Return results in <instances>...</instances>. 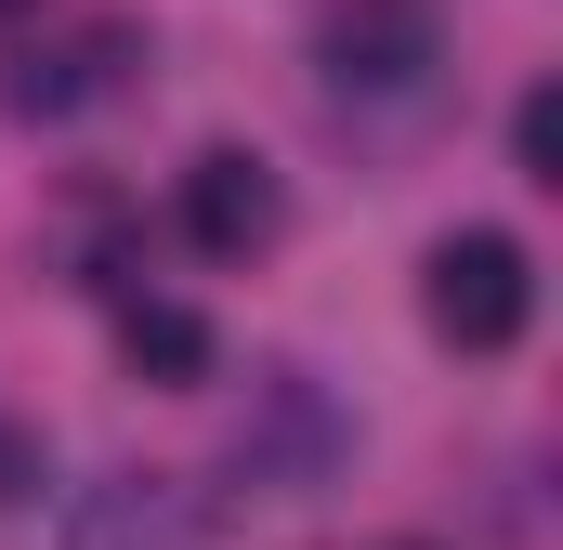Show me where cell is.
<instances>
[{"label": "cell", "instance_id": "cell-1", "mask_svg": "<svg viewBox=\"0 0 563 550\" xmlns=\"http://www.w3.org/2000/svg\"><path fill=\"white\" fill-rule=\"evenodd\" d=\"M420 315H432V341H459V354H511L525 315H538V275H525V250L498 223H459L420 263Z\"/></svg>", "mask_w": 563, "mask_h": 550}, {"label": "cell", "instance_id": "cell-2", "mask_svg": "<svg viewBox=\"0 0 563 550\" xmlns=\"http://www.w3.org/2000/svg\"><path fill=\"white\" fill-rule=\"evenodd\" d=\"M53 550H210V498L184 472H106L66 498Z\"/></svg>", "mask_w": 563, "mask_h": 550}, {"label": "cell", "instance_id": "cell-3", "mask_svg": "<svg viewBox=\"0 0 563 550\" xmlns=\"http://www.w3.org/2000/svg\"><path fill=\"white\" fill-rule=\"evenodd\" d=\"M184 237L210 250V263H250V250H276L288 237V197L263 157H236V144H210L197 170H184Z\"/></svg>", "mask_w": 563, "mask_h": 550}, {"label": "cell", "instance_id": "cell-4", "mask_svg": "<svg viewBox=\"0 0 563 550\" xmlns=\"http://www.w3.org/2000/svg\"><path fill=\"white\" fill-rule=\"evenodd\" d=\"M328 79L341 92H420L432 79V13L420 0H354L328 26Z\"/></svg>", "mask_w": 563, "mask_h": 550}, {"label": "cell", "instance_id": "cell-5", "mask_svg": "<svg viewBox=\"0 0 563 550\" xmlns=\"http://www.w3.org/2000/svg\"><path fill=\"white\" fill-rule=\"evenodd\" d=\"M119 66H132V40H119V26H92V40H53V53H26V66L0 79V106H13V119H66V106H92Z\"/></svg>", "mask_w": 563, "mask_h": 550}, {"label": "cell", "instance_id": "cell-6", "mask_svg": "<svg viewBox=\"0 0 563 550\" xmlns=\"http://www.w3.org/2000/svg\"><path fill=\"white\" fill-rule=\"evenodd\" d=\"M263 407H276V432H236V472H263V485H314V459H328V407H314V381L301 367H276L263 381Z\"/></svg>", "mask_w": 563, "mask_h": 550}, {"label": "cell", "instance_id": "cell-7", "mask_svg": "<svg viewBox=\"0 0 563 550\" xmlns=\"http://www.w3.org/2000/svg\"><path fill=\"white\" fill-rule=\"evenodd\" d=\"M119 341H132L144 381H210V328H197L184 301H132V328H119Z\"/></svg>", "mask_w": 563, "mask_h": 550}, {"label": "cell", "instance_id": "cell-8", "mask_svg": "<svg viewBox=\"0 0 563 550\" xmlns=\"http://www.w3.org/2000/svg\"><path fill=\"white\" fill-rule=\"evenodd\" d=\"M525 170L563 184V106H551V92H525Z\"/></svg>", "mask_w": 563, "mask_h": 550}, {"label": "cell", "instance_id": "cell-9", "mask_svg": "<svg viewBox=\"0 0 563 550\" xmlns=\"http://www.w3.org/2000/svg\"><path fill=\"white\" fill-rule=\"evenodd\" d=\"M0 13H26V0H0Z\"/></svg>", "mask_w": 563, "mask_h": 550}]
</instances>
